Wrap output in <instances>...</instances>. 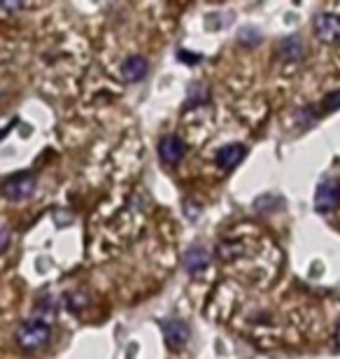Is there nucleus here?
<instances>
[{"label":"nucleus","mask_w":340,"mask_h":359,"mask_svg":"<svg viewBox=\"0 0 340 359\" xmlns=\"http://www.w3.org/2000/svg\"><path fill=\"white\" fill-rule=\"evenodd\" d=\"M177 59L182 61V63H189V66H196V63H200V54H193V52H179L177 54Z\"/></svg>","instance_id":"obj_14"},{"label":"nucleus","mask_w":340,"mask_h":359,"mask_svg":"<svg viewBox=\"0 0 340 359\" xmlns=\"http://www.w3.org/2000/svg\"><path fill=\"white\" fill-rule=\"evenodd\" d=\"M56 311H59V301L56 299H42L40 301L38 313L42 315V318H52V315H56Z\"/></svg>","instance_id":"obj_13"},{"label":"nucleus","mask_w":340,"mask_h":359,"mask_svg":"<svg viewBox=\"0 0 340 359\" xmlns=\"http://www.w3.org/2000/svg\"><path fill=\"white\" fill-rule=\"evenodd\" d=\"M7 248H10V231H7V226H3V252H7Z\"/></svg>","instance_id":"obj_15"},{"label":"nucleus","mask_w":340,"mask_h":359,"mask_svg":"<svg viewBox=\"0 0 340 359\" xmlns=\"http://www.w3.org/2000/svg\"><path fill=\"white\" fill-rule=\"evenodd\" d=\"M340 208V180L327 177L317 184L315 191V210L317 212H334Z\"/></svg>","instance_id":"obj_3"},{"label":"nucleus","mask_w":340,"mask_h":359,"mask_svg":"<svg viewBox=\"0 0 340 359\" xmlns=\"http://www.w3.org/2000/svg\"><path fill=\"white\" fill-rule=\"evenodd\" d=\"M35 189H38V177L33 173H14L10 177H5V182H3V194L10 201L31 198Z\"/></svg>","instance_id":"obj_2"},{"label":"nucleus","mask_w":340,"mask_h":359,"mask_svg":"<svg viewBox=\"0 0 340 359\" xmlns=\"http://www.w3.org/2000/svg\"><path fill=\"white\" fill-rule=\"evenodd\" d=\"M184 152H186L184 140L175 133L163 135L161 142H158V159H161V163H165V166H177V163L182 161Z\"/></svg>","instance_id":"obj_5"},{"label":"nucleus","mask_w":340,"mask_h":359,"mask_svg":"<svg viewBox=\"0 0 340 359\" xmlns=\"http://www.w3.org/2000/svg\"><path fill=\"white\" fill-rule=\"evenodd\" d=\"M315 35L327 45H334L340 42V17L338 14L324 12L315 19Z\"/></svg>","instance_id":"obj_6"},{"label":"nucleus","mask_w":340,"mask_h":359,"mask_svg":"<svg viewBox=\"0 0 340 359\" xmlns=\"http://www.w3.org/2000/svg\"><path fill=\"white\" fill-rule=\"evenodd\" d=\"M322 110L324 112H334V110H340V89L338 91H331L324 96L322 100Z\"/></svg>","instance_id":"obj_12"},{"label":"nucleus","mask_w":340,"mask_h":359,"mask_svg":"<svg viewBox=\"0 0 340 359\" xmlns=\"http://www.w3.org/2000/svg\"><path fill=\"white\" fill-rule=\"evenodd\" d=\"M161 329H163V339H165V346L172 348V350H179L186 346L191 336V329L186 325L184 320L179 318H170V320H163L161 322Z\"/></svg>","instance_id":"obj_4"},{"label":"nucleus","mask_w":340,"mask_h":359,"mask_svg":"<svg viewBox=\"0 0 340 359\" xmlns=\"http://www.w3.org/2000/svg\"><path fill=\"white\" fill-rule=\"evenodd\" d=\"M208 87L200 82H193L189 84V89H186V100H184V107H198L208 103Z\"/></svg>","instance_id":"obj_11"},{"label":"nucleus","mask_w":340,"mask_h":359,"mask_svg":"<svg viewBox=\"0 0 340 359\" xmlns=\"http://www.w3.org/2000/svg\"><path fill=\"white\" fill-rule=\"evenodd\" d=\"M210 264V252L203 245H193L186 250L184 255V269L189 276H198L200 271H205Z\"/></svg>","instance_id":"obj_9"},{"label":"nucleus","mask_w":340,"mask_h":359,"mask_svg":"<svg viewBox=\"0 0 340 359\" xmlns=\"http://www.w3.org/2000/svg\"><path fill=\"white\" fill-rule=\"evenodd\" d=\"M147 73H149V63L144 56H128V59L121 63V77H124L126 82H142Z\"/></svg>","instance_id":"obj_8"},{"label":"nucleus","mask_w":340,"mask_h":359,"mask_svg":"<svg viewBox=\"0 0 340 359\" xmlns=\"http://www.w3.org/2000/svg\"><path fill=\"white\" fill-rule=\"evenodd\" d=\"M303 54H306V45L299 35H287L285 40L280 42V56L285 61H301Z\"/></svg>","instance_id":"obj_10"},{"label":"nucleus","mask_w":340,"mask_h":359,"mask_svg":"<svg viewBox=\"0 0 340 359\" xmlns=\"http://www.w3.org/2000/svg\"><path fill=\"white\" fill-rule=\"evenodd\" d=\"M245 156H247V147L240 145V142H231V145H224L219 152H217L215 161H217V166L224 170H233Z\"/></svg>","instance_id":"obj_7"},{"label":"nucleus","mask_w":340,"mask_h":359,"mask_svg":"<svg viewBox=\"0 0 340 359\" xmlns=\"http://www.w3.org/2000/svg\"><path fill=\"white\" fill-rule=\"evenodd\" d=\"M52 339V329L45 320L40 318H33V320H26L24 325L17 329V343L21 350L26 353H35V350H42Z\"/></svg>","instance_id":"obj_1"},{"label":"nucleus","mask_w":340,"mask_h":359,"mask_svg":"<svg viewBox=\"0 0 340 359\" xmlns=\"http://www.w3.org/2000/svg\"><path fill=\"white\" fill-rule=\"evenodd\" d=\"M334 339H336V348L340 350V325L336 327V336H334Z\"/></svg>","instance_id":"obj_16"}]
</instances>
